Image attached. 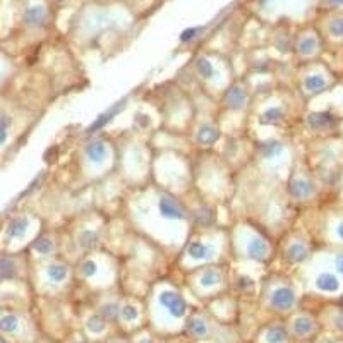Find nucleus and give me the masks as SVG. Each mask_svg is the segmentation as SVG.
I'll list each match as a JSON object with an SVG mask.
<instances>
[{"label": "nucleus", "instance_id": "14", "mask_svg": "<svg viewBox=\"0 0 343 343\" xmlns=\"http://www.w3.org/2000/svg\"><path fill=\"white\" fill-rule=\"evenodd\" d=\"M210 254H211V249L201 242H192L191 246H189V256L196 257V259H204V257H208Z\"/></svg>", "mask_w": 343, "mask_h": 343}, {"label": "nucleus", "instance_id": "10", "mask_svg": "<svg viewBox=\"0 0 343 343\" xmlns=\"http://www.w3.org/2000/svg\"><path fill=\"white\" fill-rule=\"evenodd\" d=\"M227 103L232 108H240V107L246 103V93L240 88H234V90L228 91L227 94Z\"/></svg>", "mask_w": 343, "mask_h": 343}, {"label": "nucleus", "instance_id": "28", "mask_svg": "<svg viewBox=\"0 0 343 343\" xmlns=\"http://www.w3.org/2000/svg\"><path fill=\"white\" fill-rule=\"evenodd\" d=\"M35 247H36V251L41 254H48L54 251V244H52V240H48V238H41V240H38V242L35 244Z\"/></svg>", "mask_w": 343, "mask_h": 343}, {"label": "nucleus", "instance_id": "4", "mask_svg": "<svg viewBox=\"0 0 343 343\" xmlns=\"http://www.w3.org/2000/svg\"><path fill=\"white\" fill-rule=\"evenodd\" d=\"M86 155L88 158L91 160V162H103L107 156V146L103 141H100V139H96V141L90 143L86 148Z\"/></svg>", "mask_w": 343, "mask_h": 343}, {"label": "nucleus", "instance_id": "22", "mask_svg": "<svg viewBox=\"0 0 343 343\" xmlns=\"http://www.w3.org/2000/svg\"><path fill=\"white\" fill-rule=\"evenodd\" d=\"M2 278L7 280V278H14L16 274V266H14V261H11L9 257H4L2 259Z\"/></svg>", "mask_w": 343, "mask_h": 343}, {"label": "nucleus", "instance_id": "20", "mask_svg": "<svg viewBox=\"0 0 343 343\" xmlns=\"http://www.w3.org/2000/svg\"><path fill=\"white\" fill-rule=\"evenodd\" d=\"M0 328L4 333H14L18 329V319L14 316L4 314L2 316V321H0Z\"/></svg>", "mask_w": 343, "mask_h": 343}, {"label": "nucleus", "instance_id": "8", "mask_svg": "<svg viewBox=\"0 0 343 343\" xmlns=\"http://www.w3.org/2000/svg\"><path fill=\"white\" fill-rule=\"evenodd\" d=\"M124 105H126V101H119V103H117V105H113L112 108H110L107 113H103V115H100V119H98L96 122H94L93 126L90 127V132H94V130H96V129H100V127L105 126V124L108 122V120H112V119H113V115H115V113H119V112H120V108H122Z\"/></svg>", "mask_w": 343, "mask_h": 343}, {"label": "nucleus", "instance_id": "41", "mask_svg": "<svg viewBox=\"0 0 343 343\" xmlns=\"http://www.w3.org/2000/svg\"><path fill=\"white\" fill-rule=\"evenodd\" d=\"M79 343H86V342H79Z\"/></svg>", "mask_w": 343, "mask_h": 343}, {"label": "nucleus", "instance_id": "15", "mask_svg": "<svg viewBox=\"0 0 343 343\" xmlns=\"http://www.w3.org/2000/svg\"><path fill=\"white\" fill-rule=\"evenodd\" d=\"M283 110L282 108H270V110H266V112L261 115V124H278L280 120L283 119Z\"/></svg>", "mask_w": 343, "mask_h": 343}, {"label": "nucleus", "instance_id": "12", "mask_svg": "<svg viewBox=\"0 0 343 343\" xmlns=\"http://www.w3.org/2000/svg\"><path fill=\"white\" fill-rule=\"evenodd\" d=\"M304 84H306V90L311 91V93H318V91H323L326 88V81L323 76H309L306 81H304Z\"/></svg>", "mask_w": 343, "mask_h": 343}, {"label": "nucleus", "instance_id": "16", "mask_svg": "<svg viewBox=\"0 0 343 343\" xmlns=\"http://www.w3.org/2000/svg\"><path fill=\"white\" fill-rule=\"evenodd\" d=\"M309 122L314 129H325L329 124H333V117L329 113H314V115H311Z\"/></svg>", "mask_w": 343, "mask_h": 343}, {"label": "nucleus", "instance_id": "38", "mask_svg": "<svg viewBox=\"0 0 343 343\" xmlns=\"http://www.w3.org/2000/svg\"><path fill=\"white\" fill-rule=\"evenodd\" d=\"M319 343H335L333 340H323V342H319Z\"/></svg>", "mask_w": 343, "mask_h": 343}, {"label": "nucleus", "instance_id": "19", "mask_svg": "<svg viewBox=\"0 0 343 343\" xmlns=\"http://www.w3.org/2000/svg\"><path fill=\"white\" fill-rule=\"evenodd\" d=\"M189 333L196 338H202L206 335V325L201 321V319H191L189 321Z\"/></svg>", "mask_w": 343, "mask_h": 343}, {"label": "nucleus", "instance_id": "13", "mask_svg": "<svg viewBox=\"0 0 343 343\" xmlns=\"http://www.w3.org/2000/svg\"><path fill=\"white\" fill-rule=\"evenodd\" d=\"M48 278L57 283L64 282V280L67 278V268H65L64 264H52V266L48 268Z\"/></svg>", "mask_w": 343, "mask_h": 343}, {"label": "nucleus", "instance_id": "5", "mask_svg": "<svg viewBox=\"0 0 343 343\" xmlns=\"http://www.w3.org/2000/svg\"><path fill=\"white\" fill-rule=\"evenodd\" d=\"M318 287L325 292H336L340 289V282L335 274L331 273H323L318 276Z\"/></svg>", "mask_w": 343, "mask_h": 343}, {"label": "nucleus", "instance_id": "34", "mask_svg": "<svg viewBox=\"0 0 343 343\" xmlns=\"http://www.w3.org/2000/svg\"><path fill=\"white\" fill-rule=\"evenodd\" d=\"M312 48H314V41H312V40H306V41H302V43H300V50H302L304 54H309Z\"/></svg>", "mask_w": 343, "mask_h": 343}, {"label": "nucleus", "instance_id": "27", "mask_svg": "<svg viewBox=\"0 0 343 343\" xmlns=\"http://www.w3.org/2000/svg\"><path fill=\"white\" fill-rule=\"evenodd\" d=\"M120 314H122V318L126 319V321H134V319H137L139 312H137V309L134 306H124L122 309H120Z\"/></svg>", "mask_w": 343, "mask_h": 343}, {"label": "nucleus", "instance_id": "35", "mask_svg": "<svg viewBox=\"0 0 343 343\" xmlns=\"http://www.w3.org/2000/svg\"><path fill=\"white\" fill-rule=\"evenodd\" d=\"M196 33H198V29H191V31H185L184 33V36H182V40H191V38H194L196 36Z\"/></svg>", "mask_w": 343, "mask_h": 343}, {"label": "nucleus", "instance_id": "9", "mask_svg": "<svg viewBox=\"0 0 343 343\" xmlns=\"http://www.w3.org/2000/svg\"><path fill=\"white\" fill-rule=\"evenodd\" d=\"M247 253H249L251 257L261 261L268 256V246L263 240H259V238H254V240H251L249 247H247Z\"/></svg>", "mask_w": 343, "mask_h": 343}, {"label": "nucleus", "instance_id": "33", "mask_svg": "<svg viewBox=\"0 0 343 343\" xmlns=\"http://www.w3.org/2000/svg\"><path fill=\"white\" fill-rule=\"evenodd\" d=\"M331 33L336 36H343V19H338L331 24Z\"/></svg>", "mask_w": 343, "mask_h": 343}, {"label": "nucleus", "instance_id": "29", "mask_svg": "<svg viewBox=\"0 0 343 343\" xmlns=\"http://www.w3.org/2000/svg\"><path fill=\"white\" fill-rule=\"evenodd\" d=\"M196 218H198V221L201 225H210V223H213V213L211 211H206V210H202V211H198L196 213Z\"/></svg>", "mask_w": 343, "mask_h": 343}, {"label": "nucleus", "instance_id": "6", "mask_svg": "<svg viewBox=\"0 0 343 343\" xmlns=\"http://www.w3.org/2000/svg\"><path fill=\"white\" fill-rule=\"evenodd\" d=\"M292 194L295 198H307V196H311L314 192V185L311 184L309 181H304V179H299L292 184Z\"/></svg>", "mask_w": 343, "mask_h": 343}, {"label": "nucleus", "instance_id": "32", "mask_svg": "<svg viewBox=\"0 0 343 343\" xmlns=\"http://www.w3.org/2000/svg\"><path fill=\"white\" fill-rule=\"evenodd\" d=\"M117 312H119V309H117V306H105L103 307V314H105L107 319H115L117 318Z\"/></svg>", "mask_w": 343, "mask_h": 343}, {"label": "nucleus", "instance_id": "31", "mask_svg": "<svg viewBox=\"0 0 343 343\" xmlns=\"http://www.w3.org/2000/svg\"><path fill=\"white\" fill-rule=\"evenodd\" d=\"M26 19H28L29 22H33V24H40L41 19H43V12H41V9H33V11L28 12Z\"/></svg>", "mask_w": 343, "mask_h": 343}, {"label": "nucleus", "instance_id": "23", "mask_svg": "<svg viewBox=\"0 0 343 343\" xmlns=\"http://www.w3.org/2000/svg\"><path fill=\"white\" fill-rule=\"evenodd\" d=\"M105 326H107L105 319H101L100 316H93V318H90V321H88V329L93 333H101L105 329Z\"/></svg>", "mask_w": 343, "mask_h": 343}, {"label": "nucleus", "instance_id": "24", "mask_svg": "<svg viewBox=\"0 0 343 343\" xmlns=\"http://www.w3.org/2000/svg\"><path fill=\"white\" fill-rule=\"evenodd\" d=\"M220 280H221V274L218 273L217 270H208L204 274H202V283H204V285H208V287H210V285H217Z\"/></svg>", "mask_w": 343, "mask_h": 343}, {"label": "nucleus", "instance_id": "17", "mask_svg": "<svg viewBox=\"0 0 343 343\" xmlns=\"http://www.w3.org/2000/svg\"><path fill=\"white\" fill-rule=\"evenodd\" d=\"M266 340H268V343H285V340H287L285 328H282V326L271 328L266 335Z\"/></svg>", "mask_w": 343, "mask_h": 343}, {"label": "nucleus", "instance_id": "25", "mask_svg": "<svg viewBox=\"0 0 343 343\" xmlns=\"http://www.w3.org/2000/svg\"><path fill=\"white\" fill-rule=\"evenodd\" d=\"M198 71L202 77H211L215 74V69H213V65H211V62L204 60V58L198 60Z\"/></svg>", "mask_w": 343, "mask_h": 343}, {"label": "nucleus", "instance_id": "36", "mask_svg": "<svg viewBox=\"0 0 343 343\" xmlns=\"http://www.w3.org/2000/svg\"><path fill=\"white\" fill-rule=\"evenodd\" d=\"M336 268H338L340 273H343V254L336 257Z\"/></svg>", "mask_w": 343, "mask_h": 343}, {"label": "nucleus", "instance_id": "37", "mask_svg": "<svg viewBox=\"0 0 343 343\" xmlns=\"http://www.w3.org/2000/svg\"><path fill=\"white\" fill-rule=\"evenodd\" d=\"M338 235H340V238H343V223H340V227H338Z\"/></svg>", "mask_w": 343, "mask_h": 343}, {"label": "nucleus", "instance_id": "30", "mask_svg": "<svg viewBox=\"0 0 343 343\" xmlns=\"http://www.w3.org/2000/svg\"><path fill=\"white\" fill-rule=\"evenodd\" d=\"M81 271H83L84 276H93V274L96 273V263L91 259L84 261V263L81 264Z\"/></svg>", "mask_w": 343, "mask_h": 343}, {"label": "nucleus", "instance_id": "1", "mask_svg": "<svg viewBox=\"0 0 343 343\" xmlns=\"http://www.w3.org/2000/svg\"><path fill=\"white\" fill-rule=\"evenodd\" d=\"M160 302H162V306H165L170 314L175 316V318H182V316L185 314V311H187L185 300L182 299L181 295H177V293H174V292H168V290L160 295Z\"/></svg>", "mask_w": 343, "mask_h": 343}, {"label": "nucleus", "instance_id": "39", "mask_svg": "<svg viewBox=\"0 0 343 343\" xmlns=\"http://www.w3.org/2000/svg\"><path fill=\"white\" fill-rule=\"evenodd\" d=\"M331 2H335V4H343V0H331Z\"/></svg>", "mask_w": 343, "mask_h": 343}, {"label": "nucleus", "instance_id": "3", "mask_svg": "<svg viewBox=\"0 0 343 343\" xmlns=\"http://www.w3.org/2000/svg\"><path fill=\"white\" fill-rule=\"evenodd\" d=\"M293 304H295V293L289 287L276 289L271 295V306L280 309V311H287V309L293 307Z\"/></svg>", "mask_w": 343, "mask_h": 343}, {"label": "nucleus", "instance_id": "2", "mask_svg": "<svg viewBox=\"0 0 343 343\" xmlns=\"http://www.w3.org/2000/svg\"><path fill=\"white\" fill-rule=\"evenodd\" d=\"M160 213L165 218H172V220H184L187 217L184 206L179 201H175L174 198H168V196H163L160 199Z\"/></svg>", "mask_w": 343, "mask_h": 343}, {"label": "nucleus", "instance_id": "40", "mask_svg": "<svg viewBox=\"0 0 343 343\" xmlns=\"http://www.w3.org/2000/svg\"><path fill=\"white\" fill-rule=\"evenodd\" d=\"M141 343H151V340H144V342H141Z\"/></svg>", "mask_w": 343, "mask_h": 343}, {"label": "nucleus", "instance_id": "11", "mask_svg": "<svg viewBox=\"0 0 343 343\" xmlns=\"http://www.w3.org/2000/svg\"><path fill=\"white\" fill-rule=\"evenodd\" d=\"M312 329H314V323L309 318H299L295 323H293V331L299 336H307L311 335Z\"/></svg>", "mask_w": 343, "mask_h": 343}, {"label": "nucleus", "instance_id": "21", "mask_svg": "<svg viewBox=\"0 0 343 343\" xmlns=\"http://www.w3.org/2000/svg\"><path fill=\"white\" fill-rule=\"evenodd\" d=\"M218 132L213 127H204V129L199 132V141L204 143V144H211L213 141H217Z\"/></svg>", "mask_w": 343, "mask_h": 343}, {"label": "nucleus", "instance_id": "26", "mask_svg": "<svg viewBox=\"0 0 343 343\" xmlns=\"http://www.w3.org/2000/svg\"><path fill=\"white\" fill-rule=\"evenodd\" d=\"M98 242V237L94 232H84L83 235H81V246L86 247V249H91V247H94Z\"/></svg>", "mask_w": 343, "mask_h": 343}, {"label": "nucleus", "instance_id": "7", "mask_svg": "<svg viewBox=\"0 0 343 343\" xmlns=\"http://www.w3.org/2000/svg\"><path fill=\"white\" fill-rule=\"evenodd\" d=\"M26 230H28V218L16 217L14 220L9 223L7 234H9V237H21V235L26 234Z\"/></svg>", "mask_w": 343, "mask_h": 343}, {"label": "nucleus", "instance_id": "18", "mask_svg": "<svg viewBox=\"0 0 343 343\" xmlns=\"http://www.w3.org/2000/svg\"><path fill=\"white\" fill-rule=\"evenodd\" d=\"M306 256H307V251L302 244H293L289 249V259L293 261V263H299V261L306 259Z\"/></svg>", "mask_w": 343, "mask_h": 343}]
</instances>
